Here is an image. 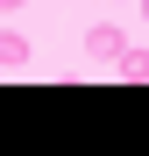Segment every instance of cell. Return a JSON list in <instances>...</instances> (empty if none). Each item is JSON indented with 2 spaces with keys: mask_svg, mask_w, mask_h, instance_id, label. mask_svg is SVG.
<instances>
[{
  "mask_svg": "<svg viewBox=\"0 0 149 156\" xmlns=\"http://www.w3.org/2000/svg\"><path fill=\"white\" fill-rule=\"evenodd\" d=\"M121 50H128V36H121L114 21H92V36H85V57H92V64H121Z\"/></svg>",
  "mask_w": 149,
  "mask_h": 156,
  "instance_id": "cell-1",
  "label": "cell"
},
{
  "mask_svg": "<svg viewBox=\"0 0 149 156\" xmlns=\"http://www.w3.org/2000/svg\"><path fill=\"white\" fill-rule=\"evenodd\" d=\"M29 64V36L21 29H0V71H21Z\"/></svg>",
  "mask_w": 149,
  "mask_h": 156,
  "instance_id": "cell-2",
  "label": "cell"
},
{
  "mask_svg": "<svg viewBox=\"0 0 149 156\" xmlns=\"http://www.w3.org/2000/svg\"><path fill=\"white\" fill-rule=\"evenodd\" d=\"M128 85H149V50H121V64H114Z\"/></svg>",
  "mask_w": 149,
  "mask_h": 156,
  "instance_id": "cell-3",
  "label": "cell"
},
{
  "mask_svg": "<svg viewBox=\"0 0 149 156\" xmlns=\"http://www.w3.org/2000/svg\"><path fill=\"white\" fill-rule=\"evenodd\" d=\"M21 7H29V0H0V14H21Z\"/></svg>",
  "mask_w": 149,
  "mask_h": 156,
  "instance_id": "cell-4",
  "label": "cell"
},
{
  "mask_svg": "<svg viewBox=\"0 0 149 156\" xmlns=\"http://www.w3.org/2000/svg\"><path fill=\"white\" fill-rule=\"evenodd\" d=\"M142 21H149V0H142Z\"/></svg>",
  "mask_w": 149,
  "mask_h": 156,
  "instance_id": "cell-5",
  "label": "cell"
}]
</instances>
